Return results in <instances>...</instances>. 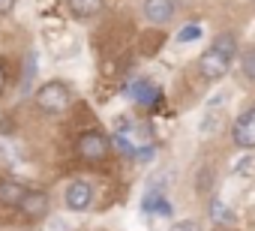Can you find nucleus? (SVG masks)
Instances as JSON below:
<instances>
[{
  "mask_svg": "<svg viewBox=\"0 0 255 231\" xmlns=\"http://www.w3.org/2000/svg\"><path fill=\"white\" fill-rule=\"evenodd\" d=\"M168 231H201V225H198L195 219H180V222H174Z\"/></svg>",
  "mask_w": 255,
  "mask_h": 231,
  "instance_id": "13",
  "label": "nucleus"
},
{
  "mask_svg": "<svg viewBox=\"0 0 255 231\" xmlns=\"http://www.w3.org/2000/svg\"><path fill=\"white\" fill-rule=\"evenodd\" d=\"M12 9H15V0H0V18L12 15Z\"/></svg>",
  "mask_w": 255,
  "mask_h": 231,
  "instance_id": "14",
  "label": "nucleus"
},
{
  "mask_svg": "<svg viewBox=\"0 0 255 231\" xmlns=\"http://www.w3.org/2000/svg\"><path fill=\"white\" fill-rule=\"evenodd\" d=\"M75 150H78V156H81V159H87V162H102V159L111 153V141H108L102 132L90 129V132L78 135V144H75Z\"/></svg>",
  "mask_w": 255,
  "mask_h": 231,
  "instance_id": "2",
  "label": "nucleus"
},
{
  "mask_svg": "<svg viewBox=\"0 0 255 231\" xmlns=\"http://www.w3.org/2000/svg\"><path fill=\"white\" fill-rule=\"evenodd\" d=\"M63 204H66V210H72V213H84V210H90V204H93V186L87 183V180H72L66 189H63Z\"/></svg>",
  "mask_w": 255,
  "mask_h": 231,
  "instance_id": "5",
  "label": "nucleus"
},
{
  "mask_svg": "<svg viewBox=\"0 0 255 231\" xmlns=\"http://www.w3.org/2000/svg\"><path fill=\"white\" fill-rule=\"evenodd\" d=\"M6 84H9V75H6V66L0 63V96L6 93Z\"/></svg>",
  "mask_w": 255,
  "mask_h": 231,
  "instance_id": "15",
  "label": "nucleus"
},
{
  "mask_svg": "<svg viewBox=\"0 0 255 231\" xmlns=\"http://www.w3.org/2000/svg\"><path fill=\"white\" fill-rule=\"evenodd\" d=\"M102 6H105V0H66L69 15H72V18H78V21H87V18L99 15V12H102Z\"/></svg>",
  "mask_w": 255,
  "mask_h": 231,
  "instance_id": "8",
  "label": "nucleus"
},
{
  "mask_svg": "<svg viewBox=\"0 0 255 231\" xmlns=\"http://www.w3.org/2000/svg\"><path fill=\"white\" fill-rule=\"evenodd\" d=\"M231 138L240 150H255V105L246 108L231 126Z\"/></svg>",
  "mask_w": 255,
  "mask_h": 231,
  "instance_id": "6",
  "label": "nucleus"
},
{
  "mask_svg": "<svg viewBox=\"0 0 255 231\" xmlns=\"http://www.w3.org/2000/svg\"><path fill=\"white\" fill-rule=\"evenodd\" d=\"M132 93H135V99H138V102H144V105H150V102H156V99H159V90H156L150 81H138V84L132 87Z\"/></svg>",
  "mask_w": 255,
  "mask_h": 231,
  "instance_id": "10",
  "label": "nucleus"
},
{
  "mask_svg": "<svg viewBox=\"0 0 255 231\" xmlns=\"http://www.w3.org/2000/svg\"><path fill=\"white\" fill-rule=\"evenodd\" d=\"M240 72H243L249 81H255V48L243 51V57H240Z\"/></svg>",
  "mask_w": 255,
  "mask_h": 231,
  "instance_id": "11",
  "label": "nucleus"
},
{
  "mask_svg": "<svg viewBox=\"0 0 255 231\" xmlns=\"http://www.w3.org/2000/svg\"><path fill=\"white\" fill-rule=\"evenodd\" d=\"M141 9L150 24H168L174 18V0H144Z\"/></svg>",
  "mask_w": 255,
  "mask_h": 231,
  "instance_id": "7",
  "label": "nucleus"
},
{
  "mask_svg": "<svg viewBox=\"0 0 255 231\" xmlns=\"http://www.w3.org/2000/svg\"><path fill=\"white\" fill-rule=\"evenodd\" d=\"M249 168H252V159H246V162H237V174H240V171H249Z\"/></svg>",
  "mask_w": 255,
  "mask_h": 231,
  "instance_id": "16",
  "label": "nucleus"
},
{
  "mask_svg": "<svg viewBox=\"0 0 255 231\" xmlns=\"http://www.w3.org/2000/svg\"><path fill=\"white\" fill-rule=\"evenodd\" d=\"M231 60H234V57H228L225 51H219V48H213V45H210V48L201 54V60H198V72H201V78L216 81V78H222V75L228 72Z\"/></svg>",
  "mask_w": 255,
  "mask_h": 231,
  "instance_id": "4",
  "label": "nucleus"
},
{
  "mask_svg": "<svg viewBox=\"0 0 255 231\" xmlns=\"http://www.w3.org/2000/svg\"><path fill=\"white\" fill-rule=\"evenodd\" d=\"M33 102H36V108L42 114H63L69 108V102H72V90H69L66 81H45L36 90Z\"/></svg>",
  "mask_w": 255,
  "mask_h": 231,
  "instance_id": "1",
  "label": "nucleus"
},
{
  "mask_svg": "<svg viewBox=\"0 0 255 231\" xmlns=\"http://www.w3.org/2000/svg\"><path fill=\"white\" fill-rule=\"evenodd\" d=\"M198 36H201V27H198V24H186V27L177 33L180 42H189V39H198Z\"/></svg>",
  "mask_w": 255,
  "mask_h": 231,
  "instance_id": "12",
  "label": "nucleus"
},
{
  "mask_svg": "<svg viewBox=\"0 0 255 231\" xmlns=\"http://www.w3.org/2000/svg\"><path fill=\"white\" fill-rule=\"evenodd\" d=\"M27 186L21 180H0V204H6V207H18V201L24 198Z\"/></svg>",
  "mask_w": 255,
  "mask_h": 231,
  "instance_id": "9",
  "label": "nucleus"
},
{
  "mask_svg": "<svg viewBox=\"0 0 255 231\" xmlns=\"http://www.w3.org/2000/svg\"><path fill=\"white\" fill-rule=\"evenodd\" d=\"M15 210H18L24 219H30V222H42V219L48 216V210H51V198H48V192L27 186V192H24V198L18 201Z\"/></svg>",
  "mask_w": 255,
  "mask_h": 231,
  "instance_id": "3",
  "label": "nucleus"
}]
</instances>
